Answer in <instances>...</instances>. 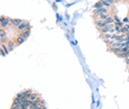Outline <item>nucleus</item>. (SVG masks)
I'll return each mask as SVG.
<instances>
[{
    "instance_id": "ddd939ff",
    "label": "nucleus",
    "mask_w": 129,
    "mask_h": 109,
    "mask_svg": "<svg viewBox=\"0 0 129 109\" xmlns=\"http://www.w3.org/2000/svg\"><path fill=\"white\" fill-rule=\"evenodd\" d=\"M11 109H22V105H21V106H15V105H12Z\"/></svg>"
},
{
    "instance_id": "20e7f679",
    "label": "nucleus",
    "mask_w": 129,
    "mask_h": 109,
    "mask_svg": "<svg viewBox=\"0 0 129 109\" xmlns=\"http://www.w3.org/2000/svg\"><path fill=\"white\" fill-rule=\"evenodd\" d=\"M8 52H9L8 46H6L4 44H1V54H2V56L7 55V54H8Z\"/></svg>"
},
{
    "instance_id": "f03ea898",
    "label": "nucleus",
    "mask_w": 129,
    "mask_h": 109,
    "mask_svg": "<svg viewBox=\"0 0 129 109\" xmlns=\"http://www.w3.org/2000/svg\"><path fill=\"white\" fill-rule=\"evenodd\" d=\"M42 104H43V103H42V101L39 99V100L36 101V103L32 105V107L30 109H43V107H42Z\"/></svg>"
},
{
    "instance_id": "f8f14e48",
    "label": "nucleus",
    "mask_w": 129,
    "mask_h": 109,
    "mask_svg": "<svg viewBox=\"0 0 129 109\" xmlns=\"http://www.w3.org/2000/svg\"><path fill=\"white\" fill-rule=\"evenodd\" d=\"M112 3H114V1H111H111H103V4H104V7H105V6L108 7V6H111V4H112Z\"/></svg>"
},
{
    "instance_id": "7ed1b4c3",
    "label": "nucleus",
    "mask_w": 129,
    "mask_h": 109,
    "mask_svg": "<svg viewBox=\"0 0 129 109\" xmlns=\"http://www.w3.org/2000/svg\"><path fill=\"white\" fill-rule=\"evenodd\" d=\"M18 29L20 30V31H24L25 29L28 30V29H29V22H27V21H23V22L21 23V25L18 28Z\"/></svg>"
},
{
    "instance_id": "0eeeda50",
    "label": "nucleus",
    "mask_w": 129,
    "mask_h": 109,
    "mask_svg": "<svg viewBox=\"0 0 129 109\" xmlns=\"http://www.w3.org/2000/svg\"><path fill=\"white\" fill-rule=\"evenodd\" d=\"M22 22H23V21L20 20V19H12V24L15 25V27H18V28H19Z\"/></svg>"
},
{
    "instance_id": "1a4fd4ad",
    "label": "nucleus",
    "mask_w": 129,
    "mask_h": 109,
    "mask_svg": "<svg viewBox=\"0 0 129 109\" xmlns=\"http://www.w3.org/2000/svg\"><path fill=\"white\" fill-rule=\"evenodd\" d=\"M15 46H16V43H15V42H12V41H9V42H8V49H9V51L13 50V49H15Z\"/></svg>"
},
{
    "instance_id": "39448f33",
    "label": "nucleus",
    "mask_w": 129,
    "mask_h": 109,
    "mask_svg": "<svg viewBox=\"0 0 129 109\" xmlns=\"http://www.w3.org/2000/svg\"><path fill=\"white\" fill-rule=\"evenodd\" d=\"M0 35H1V44H4V42L7 41L6 40V32H4V30L3 29H1L0 30Z\"/></svg>"
},
{
    "instance_id": "6e6552de",
    "label": "nucleus",
    "mask_w": 129,
    "mask_h": 109,
    "mask_svg": "<svg viewBox=\"0 0 129 109\" xmlns=\"http://www.w3.org/2000/svg\"><path fill=\"white\" fill-rule=\"evenodd\" d=\"M29 34H30V30L28 29V30H24V31H21L20 36H22V37H24V39H27V37L29 36Z\"/></svg>"
},
{
    "instance_id": "9b49d317",
    "label": "nucleus",
    "mask_w": 129,
    "mask_h": 109,
    "mask_svg": "<svg viewBox=\"0 0 129 109\" xmlns=\"http://www.w3.org/2000/svg\"><path fill=\"white\" fill-rule=\"evenodd\" d=\"M103 7H104V4H103V1H100V2H97V3L95 4V8L97 9V10H98V9H102Z\"/></svg>"
},
{
    "instance_id": "423d86ee",
    "label": "nucleus",
    "mask_w": 129,
    "mask_h": 109,
    "mask_svg": "<svg viewBox=\"0 0 129 109\" xmlns=\"http://www.w3.org/2000/svg\"><path fill=\"white\" fill-rule=\"evenodd\" d=\"M29 100L31 101V103H36V101L39 100V97H37V94H34V93H32V95L30 96V98H29Z\"/></svg>"
},
{
    "instance_id": "9d476101",
    "label": "nucleus",
    "mask_w": 129,
    "mask_h": 109,
    "mask_svg": "<svg viewBox=\"0 0 129 109\" xmlns=\"http://www.w3.org/2000/svg\"><path fill=\"white\" fill-rule=\"evenodd\" d=\"M24 37H22V36H20V35H19L18 36V39H17V44H21V43H23V42H24Z\"/></svg>"
},
{
    "instance_id": "f257e3e1",
    "label": "nucleus",
    "mask_w": 129,
    "mask_h": 109,
    "mask_svg": "<svg viewBox=\"0 0 129 109\" xmlns=\"http://www.w3.org/2000/svg\"><path fill=\"white\" fill-rule=\"evenodd\" d=\"M10 24H12V19L2 16L1 17V27H2V29H3L4 27H9Z\"/></svg>"
}]
</instances>
